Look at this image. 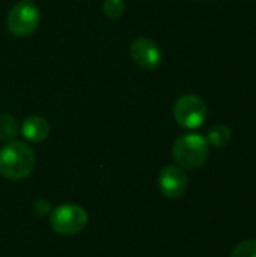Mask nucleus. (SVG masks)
Masks as SVG:
<instances>
[{"label": "nucleus", "mask_w": 256, "mask_h": 257, "mask_svg": "<svg viewBox=\"0 0 256 257\" xmlns=\"http://www.w3.org/2000/svg\"><path fill=\"white\" fill-rule=\"evenodd\" d=\"M36 157L33 149L20 140L6 142L0 148V175L11 181L27 178L35 169Z\"/></svg>", "instance_id": "1"}, {"label": "nucleus", "mask_w": 256, "mask_h": 257, "mask_svg": "<svg viewBox=\"0 0 256 257\" xmlns=\"http://www.w3.org/2000/svg\"><path fill=\"white\" fill-rule=\"evenodd\" d=\"M172 157L181 169H201L210 157V145L207 139L196 133L178 137L172 148Z\"/></svg>", "instance_id": "2"}, {"label": "nucleus", "mask_w": 256, "mask_h": 257, "mask_svg": "<svg viewBox=\"0 0 256 257\" xmlns=\"http://www.w3.org/2000/svg\"><path fill=\"white\" fill-rule=\"evenodd\" d=\"M89 221V215L84 208L65 203L54 208L50 214V224L53 230L63 236H74L80 233Z\"/></svg>", "instance_id": "3"}, {"label": "nucleus", "mask_w": 256, "mask_h": 257, "mask_svg": "<svg viewBox=\"0 0 256 257\" xmlns=\"http://www.w3.org/2000/svg\"><path fill=\"white\" fill-rule=\"evenodd\" d=\"M8 29L18 38L30 36L41 23V11L32 0H20L8 14Z\"/></svg>", "instance_id": "4"}, {"label": "nucleus", "mask_w": 256, "mask_h": 257, "mask_svg": "<svg viewBox=\"0 0 256 257\" xmlns=\"http://www.w3.org/2000/svg\"><path fill=\"white\" fill-rule=\"evenodd\" d=\"M207 114V104L196 93H186L180 96L174 105V119L186 130H196L202 126Z\"/></svg>", "instance_id": "5"}, {"label": "nucleus", "mask_w": 256, "mask_h": 257, "mask_svg": "<svg viewBox=\"0 0 256 257\" xmlns=\"http://www.w3.org/2000/svg\"><path fill=\"white\" fill-rule=\"evenodd\" d=\"M131 60L143 69H155L161 63V50L157 42L149 38H137L130 45Z\"/></svg>", "instance_id": "6"}, {"label": "nucleus", "mask_w": 256, "mask_h": 257, "mask_svg": "<svg viewBox=\"0 0 256 257\" xmlns=\"http://www.w3.org/2000/svg\"><path fill=\"white\" fill-rule=\"evenodd\" d=\"M158 190L169 199L181 197L189 187V179L186 172L180 166H166L158 173Z\"/></svg>", "instance_id": "7"}, {"label": "nucleus", "mask_w": 256, "mask_h": 257, "mask_svg": "<svg viewBox=\"0 0 256 257\" xmlns=\"http://www.w3.org/2000/svg\"><path fill=\"white\" fill-rule=\"evenodd\" d=\"M21 136L32 143H41L44 142L50 134V123L42 116H29L23 120L20 126Z\"/></svg>", "instance_id": "8"}, {"label": "nucleus", "mask_w": 256, "mask_h": 257, "mask_svg": "<svg viewBox=\"0 0 256 257\" xmlns=\"http://www.w3.org/2000/svg\"><path fill=\"white\" fill-rule=\"evenodd\" d=\"M231 139H232V131L228 125H223V123H217L211 126L207 136L208 145H211L216 149L226 148L231 143Z\"/></svg>", "instance_id": "9"}, {"label": "nucleus", "mask_w": 256, "mask_h": 257, "mask_svg": "<svg viewBox=\"0 0 256 257\" xmlns=\"http://www.w3.org/2000/svg\"><path fill=\"white\" fill-rule=\"evenodd\" d=\"M18 123L17 119L8 113L0 114V140L2 142H11L15 140L18 134Z\"/></svg>", "instance_id": "10"}, {"label": "nucleus", "mask_w": 256, "mask_h": 257, "mask_svg": "<svg viewBox=\"0 0 256 257\" xmlns=\"http://www.w3.org/2000/svg\"><path fill=\"white\" fill-rule=\"evenodd\" d=\"M103 11H104L106 17H109L112 20H116V18H119L124 14L125 5H124L122 0H104Z\"/></svg>", "instance_id": "11"}, {"label": "nucleus", "mask_w": 256, "mask_h": 257, "mask_svg": "<svg viewBox=\"0 0 256 257\" xmlns=\"http://www.w3.org/2000/svg\"><path fill=\"white\" fill-rule=\"evenodd\" d=\"M231 257H256V239H249L240 242L234 250Z\"/></svg>", "instance_id": "12"}]
</instances>
